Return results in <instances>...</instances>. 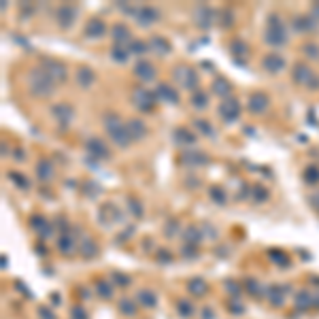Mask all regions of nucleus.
I'll use <instances>...</instances> for the list:
<instances>
[{
    "label": "nucleus",
    "instance_id": "22",
    "mask_svg": "<svg viewBox=\"0 0 319 319\" xmlns=\"http://www.w3.org/2000/svg\"><path fill=\"white\" fill-rule=\"evenodd\" d=\"M83 32H85L87 38H102L106 34V24L102 22L100 17H92L85 24V30H83Z\"/></svg>",
    "mask_w": 319,
    "mask_h": 319
},
{
    "label": "nucleus",
    "instance_id": "53",
    "mask_svg": "<svg viewBox=\"0 0 319 319\" xmlns=\"http://www.w3.org/2000/svg\"><path fill=\"white\" fill-rule=\"evenodd\" d=\"M309 15H311V17H313V19H315V22L319 24V2H315V4L311 6V13H309Z\"/></svg>",
    "mask_w": 319,
    "mask_h": 319
},
{
    "label": "nucleus",
    "instance_id": "38",
    "mask_svg": "<svg viewBox=\"0 0 319 319\" xmlns=\"http://www.w3.org/2000/svg\"><path fill=\"white\" fill-rule=\"evenodd\" d=\"M183 239H185V245H198V242H200V230H198L196 226H187L185 228V232H183Z\"/></svg>",
    "mask_w": 319,
    "mask_h": 319
},
{
    "label": "nucleus",
    "instance_id": "8",
    "mask_svg": "<svg viewBox=\"0 0 319 319\" xmlns=\"http://www.w3.org/2000/svg\"><path fill=\"white\" fill-rule=\"evenodd\" d=\"M77 17H79V9H77L75 4H60L55 9V24L60 26L62 30L73 28V24L77 22Z\"/></svg>",
    "mask_w": 319,
    "mask_h": 319
},
{
    "label": "nucleus",
    "instance_id": "21",
    "mask_svg": "<svg viewBox=\"0 0 319 319\" xmlns=\"http://www.w3.org/2000/svg\"><path fill=\"white\" fill-rule=\"evenodd\" d=\"M156 98L162 100L164 105H177L179 102V92L172 85H168V83H160V85L156 87Z\"/></svg>",
    "mask_w": 319,
    "mask_h": 319
},
{
    "label": "nucleus",
    "instance_id": "20",
    "mask_svg": "<svg viewBox=\"0 0 319 319\" xmlns=\"http://www.w3.org/2000/svg\"><path fill=\"white\" fill-rule=\"evenodd\" d=\"M262 68L270 75H277L285 68V57L281 53H268V55H264V60H262Z\"/></svg>",
    "mask_w": 319,
    "mask_h": 319
},
{
    "label": "nucleus",
    "instance_id": "12",
    "mask_svg": "<svg viewBox=\"0 0 319 319\" xmlns=\"http://www.w3.org/2000/svg\"><path fill=\"white\" fill-rule=\"evenodd\" d=\"M219 117L226 121V124H232L240 117V102L236 98H226L219 105Z\"/></svg>",
    "mask_w": 319,
    "mask_h": 319
},
{
    "label": "nucleus",
    "instance_id": "2",
    "mask_svg": "<svg viewBox=\"0 0 319 319\" xmlns=\"http://www.w3.org/2000/svg\"><path fill=\"white\" fill-rule=\"evenodd\" d=\"M28 92L34 98H49L55 92V83L51 81V77L45 73L43 68H32L28 73Z\"/></svg>",
    "mask_w": 319,
    "mask_h": 319
},
{
    "label": "nucleus",
    "instance_id": "44",
    "mask_svg": "<svg viewBox=\"0 0 319 319\" xmlns=\"http://www.w3.org/2000/svg\"><path fill=\"white\" fill-rule=\"evenodd\" d=\"M251 198L255 202H266L268 200V189L264 185H253L251 187Z\"/></svg>",
    "mask_w": 319,
    "mask_h": 319
},
{
    "label": "nucleus",
    "instance_id": "14",
    "mask_svg": "<svg viewBox=\"0 0 319 319\" xmlns=\"http://www.w3.org/2000/svg\"><path fill=\"white\" fill-rule=\"evenodd\" d=\"M268 105H270V100H268V96L264 92H253L247 98V111L253 115H262L268 108Z\"/></svg>",
    "mask_w": 319,
    "mask_h": 319
},
{
    "label": "nucleus",
    "instance_id": "33",
    "mask_svg": "<svg viewBox=\"0 0 319 319\" xmlns=\"http://www.w3.org/2000/svg\"><path fill=\"white\" fill-rule=\"evenodd\" d=\"M126 207H128V211L136 217V219H140V217L145 215V209H143V202L138 200L136 196H128L126 198Z\"/></svg>",
    "mask_w": 319,
    "mask_h": 319
},
{
    "label": "nucleus",
    "instance_id": "3",
    "mask_svg": "<svg viewBox=\"0 0 319 319\" xmlns=\"http://www.w3.org/2000/svg\"><path fill=\"white\" fill-rule=\"evenodd\" d=\"M264 41L270 45V47H283V45L287 43V30L283 26V19H281L277 13H270L268 19H266Z\"/></svg>",
    "mask_w": 319,
    "mask_h": 319
},
{
    "label": "nucleus",
    "instance_id": "5",
    "mask_svg": "<svg viewBox=\"0 0 319 319\" xmlns=\"http://www.w3.org/2000/svg\"><path fill=\"white\" fill-rule=\"evenodd\" d=\"M130 100H132V105L136 106L140 113H151L153 108H156V105H158L156 92H151V89H147L143 85H138V87L132 89Z\"/></svg>",
    "mask_w": 319,
    "mask_h": 319
},
{
    "label": "nucleus",
    "instance_id": "31",
    "mask_svg": "<svg viewBox=\"0 0 319 319\" xmlns=\"http://www.w3.org/2000/svg\"><path fill=\"white\" fill-rule=\"evenodd\" d=\"M194 128H196V134L200 132V134H204V136H209V138L217 136V130L213 128V124L207 121V119H194Z\"/></svg>",
    "mask_w": 319,
    "mask_h": 319
},
{
    "label": "nucleus",
    "instance_id": "58",
    "mask_svg": "<svg viewBox=\"0 0 319 319\" xmlns=\"http://www.w3.org/2000/svg\"><path fill=\"white\" fill-rule=\"evenodd\" d=\"M309 89H319V77L317 75L313 77V81L309 83Z\"/></svg>",
    "mask_w": 319,
    "mask_h": 319
},
{
    "label": "nucleus",
    "instance_id": "50",
    "mask_svg": "<svg viewBox=\"0 0 319 319\" xmlns=\"http://www.w3.org/2000/svg\"><path fill=\"white\" fill-rule=\"evenodd\" d=\"M13 160H15V162H24V160H26V149L15 147V149H13Z\"/></svg>",
    "mask_w": 319,
    "mask_h": 319
},
{
    "label": "nucleus",
    "instance_id": "37",
    "mask_svg": "<svg viewBox=\"0 0 319 319\" xmlns=\"http://www.w3.org/2000/svg\"><path fill=\"white\" fill-rule=\"evenodd\" d=\"M77 240L73 239V234H60V239H57V249H60L62 253H70L75 249Z\"/></svg>",
    "mask_w": 319,
    "mask_h": 319
},
{
    "label": "nucleus",
    "instance_id": "32",
    "mask_svg": "<svg viewBox=\"0 0 319 319\" xmlns=\"http://www.w3.org/2000/svg\"><path fill=\"white\" fill-rule=\"evenodd\" d=\"M130 49L126 47V45H113L111 47V60H115L117 64H124L128 62V57H130Z\"/></svg>",
    "mask_w": 319,
    "mask_h": 319
},
{
    "label": "nucleus",
    "instance_id": "41",
    "mask_svg": "<svg viewBox=\"0 0 319 319\" xmlns=\"http://www.w3.org/2000/svg\"><path fill=\"white\" fill-rule=\"evenodd\" d=\"M304 183H309V185H317L319 183V168L317 166H309V168H304Z\"/></svg>",
    "mask_w": 319,
    "mask_h": 319
},
{
    "label": "nucleus",
    "instance_id": "55",
    "mask_svg": "<svg viewBox=\"0 0 319 319\" xmlns=\"http://www.w3.org/2000/svg\"><path fill=\"white\" fill-rule=\"evenodd\" d=\"M121 311H124V313H130V315H132V313H134V306L124 300V302H121Z\"/></svg>",
    "mask_w": 319,
    "mask_h": 319
},
{
    "label": "nucleus",
    "instance_id": "45",
    "mask_svg": "<svg viewBox=\"0 0 319 319\" xmlns=\"http://www.w3.org/2000/svg\"><path fill=\"white\" fill-rule=\"evenodd\" d=\"M302 53L309 57V60H319V45H315V43H304L302 45Z\"/></svg>",
    "mask_w": 319,
    "mask_h": 319
},
{
    "label": "nucleus",
    "instance_id": "40",
    "mask_svg": "<svg viewBox=\"0 0 319 319\" xmlns=\"http://www.w3.org/2000/svg\"><path fill=\"white\" fill-rule=\"evenodd\" d=\"M128 49H130L132 55H138L140 57V55H145L147 51H149V45H147L145 41H138V38H134V41L128 45Z\"/></svg>",
    "mask_w": 319,
    "mask_h": 319
},
{
    "label": "nucleus",
    "instance_id": "6",
    "mask_svg": "<svg viewBox=\"0 0 319 319\" xmlns=\"http://www.w3.org/2000/svg\"><path fill=\"white\" fill-rule=\"evenodd\" d=\"M217 19H219V11L211 9L209 4H198L194 9V24L202 30H209Z\"/></svg>",
    "mask_w": 319,
    "mask_h": 319
},
{
    "label": "nucleus",
    "instance_id": "9",
    "mask_svg": "<svg viewBox=\"0 0 319 319\" xmlns=\"http://www.w3.org/2000/svg\"><path fill=\"white\" fill-rule=\"evenodd\" d=\"M51 115H53V119L57 121V126H60L62 130H66L75 119V108H73V105H68V102H57V105L51 106Z\"/></svg>",
    "mask_w": 319,
    "mask_h": 319
},
{
    "label": "nucleus",
    "instance_id": "7",
    "mask_svg": "<svg viewBox=\"0 0 319 319\" xmlns=\"http://www.w3.org/2000/svg\"><path fill=\"white\" fill-rule=\"evenodd\" d=\"M41 68L51 77V81H53L55 85H57V83H64V81H66V77H68L66 66H64L60 60H53V57H43Z\"/></svg>",
    "mask_w": 319,
    "mask_h": 319
},
{
    "label": "nucleus",
    "instance_id": "54",
    "mask_svg": "<svg viewBox=\"0 0 319 319\" xmlns=\"http://www.w3.org/2000/svg\"><path fill=\"white\" fill-rule=\"evenodd\" d=\"M179 306H181V309H179V311H181V315H183V317L191 315V306H189L187 302H181V304H179Z\"/></svg>",
    "mask_w": 319,
    "mask_h": 319
},
{
    "label": "nucleus",
    "instance_id": "29",
    "mask_svg": "<svg viewBox=\"0 0 319 319\" xmlns=\"http://www.w3.org/2000/svg\"><path fill=\"white\" fill-rule=\"evenodd\" d=\"M30 228L34 230V232H38L45 239V236H49L51 234V223L45 219L43 215H32L30 217Z\"/></svg>",
    "mask_w": 319,
    "mask_h": 319
},
{
    "label": "nucleus",
    "instance_id": "49",
    "mask_svg": "<svg viewBox=\"0 0 319 319\" xmlns=\"http://www.w3.org/2000/svg\"><path fill=\"white\" fill-rule=\"evenodd\" d=\"M179 230V221L177 219H170L166 223V236H175V232Z\"/></svg>",
    "mask_w": 319,
    "mask_h": 319
},
{
    "label": "nucleus",
    "instance_id": "17",
    "mask_svg": "<svg viewBox=\"0 0 319 319\" xmlns=\"http://www.w3.org/2000/svg\"><path fill=\"white\" fill-rule=\"evenodd\" d=\"M98 219H100V223L108 226V223L121 221V213L113 202H105V204H100V209H98Z\"/></svg>",
    "mask_w": 319,
    "mask_h": 319
},
{
    "label": "nucleus",
    "instance_id": "15",
    "mask_svg": "<svg viewBox=\"0 0 319 319\" xmlns=\"http://www.w3.org/2000/svg\"><path fill=\"white\" fill-rule=\"evenodd\" d=\"M147 45H149V53L158 55V57H164V55H168L172 51V45L168 43V38H164L160 34H153L149 41H147Z\"/></svg>",
    "mask_w": 319,
    "mask_h": 319
},
{
    "label": "nucleus",
    "instance_id": "34",
    "mask_svg": "<svg viewBox=\"0 0 319 319\" xmlns=\"http://www.w3.org/2000/svg\"><path fill=\"white\" fill-rule=\"evenodd\" d=\"M191 106L198 108V111H204V108L209 106V94H204L202 89H198V92L191 94Z\"/></svg>",
    "mask_w": 319,
    "mask_h": 319
},
{
    "label": "nucleus",
    "instance_id": "56",
    "mask_svg": "<svg viewBox=\"0 0 319 319\" xmlns=\"http://www.w3.org/2000/svg\"><path fill=\"white\" fill-rule=\"evenodd\" d=\"M158 260L160 262H170V253L168 251H160L158 253Z\"/></svg>",
    "mask_w": 319,
    "mask_h": 319
},
{
    "label": "nucleus",
    "instance_id": "11",
    "mask_svg": "<svg viewBox=\"0 0 319 319\" xmlns=\"http://www.w3.org/2000/svg\"><path fill=\"white\" fill-rule=\"evenodd\" d=\"M85 151H87V156L94 158V160H108L111 158V151H108L106 143L98 136H89L85 140Z\"/></svg>",
    "mask_w": 319,
    "mask_h": 319
},
{
    "label": "nucleus",
    "instance_id": "47",
    "mask_svg": "<svg viewBox=\"0 0 319 319\" xmlns=\"http://www.w3.org/2000/svg\"><path fill=\"white\" fill-rule=\"evenodd\" d=\"M138 298H140V302H143L145 306H153V304H156V296H153L151 292H140Z\"/></svg>",
    "mask_w": 319,
    "mask_h": 319
},
{
    "label": "nucleus",
    "instance_id": "57",
    "mask_svg": "<svg viewBox=\"0 0 319 319\" xmlns=\"http://www.w3.org/2000/svg\"><path fill=\"white\" fill-rule=\"evenodd\" d=\"M311 204H313V207H315V209L319 211V191H315V194L311 196Z\"/></svg>",
    "mask_w": 319,
    "mask_h": 319
},
{
    "label": "nucleus",
    "instance_id": "1",
    "mask_svg": "<svg viewBox=\"0 0 319 319\" xmlns=\"http://www.w3.org/2000/svg\"><path fill=\"white\" fill-rule=\"evenodd\" d=\"M102 124H105V130L108 136H111L113 145H117L119 149H126V147L132 143L130 134H128V128H126V121L121 119L117 113H105Z\"/></svg>",
    "mask_w": 319,
    "mask_h": 319
},
{
    "label": "nucleus",
    "instance_id": "52",
    "mask_svg": "<svg viewBox=\"0 0 319 319\" xmlns=\"http://www.w3.org/2000/svg\"><path fill=\"white\" fill-rule=\"evenodd\" d=\"M272 255V260L274 262H281V264H287V260H285V253H279V251H270Z\"/></svg>",
    "mask_w": 319,
    "mask_h": 319
},
{
    "label": "nucleus",
    "instance_id": "23",
    "mask_svg": "<svg viewBox=\"0 0 319 319\" xmlns=\"http://www.w3.org/2000/svg\"><path fill=\"white\" fill-rule=\"evenodd\" d=\"M53 175H55V166H53V162H51L49 158L38 160V162H36V177L41 179L43 183H47V181H51V179H53Z\"/></svg>",
    "mask_w": 319,
    "mask_h": 319
},
{
    "label": "nucleus",
    "instance_id": "13",
    "mask_svg": "<svg viewBox=\"0 0 319 319\" xmlns=\"http://www.w3.org/2000/svg\"><path fill=\"white\" fill-rule=\"evenodd\" d=\"M179 162L183 166H187V168H200V166H207L211 160L204 151H183L179 156Z\"/></svg>",
    "mask_w": 319,
    "mask_h": 319
},
{
    "label": "nucleus",
    "instance_id": "24",
    "mask_svg": "<svg viewBox=\"0 0 319 319\" xmlns=\"http://www.w3.org/2000/svg\"><path fill=\"white\" fill-rule=\"evenodd\" d=\"M75 81H77V85H79L81 89H89L94 85V81H96V75H94V70L89 66H79L77 68V75H75Z\"/></svg>",
    "mask_w": 319,
    "mask_h": 319
},
{
    "label": "nucleus",
    "instance_id": "25",
    "mask_svg": "<svg viewBox=\"0 0 319 319\" xmlns=\"http://www.w3.org/2000/svg\"><path fill=\"white\" fill-rule=\"evenodd\" d=\"M172 138H175L177 145H183V147H189V145H196L198 143V134L187 130V128H175V132H172Z\"/></svg>",
    "mask_w": 319,
    "mask_h": 319
},
{
    "label": "nucleus",
    "instance_id": "36",
    "mask_svg": "<svg viewBox=\"0 0 319 319\" xmlns=\"http://www.w3.org/2000/svg\"><path fill=\"white\" fill-rule=\"evenodd\" d=\"M79 251H81V255L83 258H94L96 253H98V247H96V242L92 240V239H83L81 242H79Z\"/></svg>",
    "mask_w": 319,
    "mask_h": 319
},
{
    "label": "nucleus",
    "instance_id": "42",
    "mask_svg": "<svg viewBox=\"0 0 319 319\" xmlns=\"http://www.w3.org/2000/svg\"><path fill=\"white\" fill-rule=\"evenodd\" d=\"M100 191H102V187L98 183H94V181H85V183H83V194H85L87 198H92V200L100 196Z\"/></svg>",
    "mask_w": 319,
    "mask_h": 319
},
{
    "label": "nucleus",
    "instance_id": "10",
    "mask_svg": "<svg viewBox=\"0 0 319 319\" xmlns=\"http://www.w3.org/2000/svg\"><path fill=\"white\" fill-rule=\"evenodd\" d=\"M136 24L140 26V28H149V26L153 24H158L160 19H162V13H160L156 6H151V4H143V6H138V11H136Z\"/></svg>",
    "mask_w": 319,
    "mask_h": 319
},
{
    "label": "nucleus",
    "instance_id": "19",
    "mask_svg": "<svg viewBox=\"0 0 319 319\" xmlns=\"http://www.w3.org/2000/svg\"><path fill=\"white\" fill-rule=\"evenodd\" d=\"M134 77L143 83H149V81L156 79V66L147 60H138L134 64Z\"/></svg>",
    "mask_w": 319,
    "mask_h": 319
},
{
    "label": "nucleus",
    "instance_id": "26",
    "mask_svg": "<svg viewBox=\"0 0 319 319\" xmlns=\"http://www.w3.org/2000/svg\"><path fill=\"white\" fill-rule=\"evenodd\" d=\"M211 89H213L215 96H219V98L226 100L230 94H232V83H230L226 77H215L213 83H211Z\"/></svg>",
    "mask_w": 319,
    "mask_h": 319
},
{
    "label": "nucleus",
    "instance_id": "35",
    "mask_svg": "<svg viewBox=\"0 0 319 319\" xmlns=\"http://www.w3.org/2000/svg\"><path fill=\"white\" fill-rule=\"evenodd\" d=\"M209 198L215 204L223 207V204H226V200H228V194H226V189H223V187H219V185H213V187H209Z\"/></svg>",
    "mask_w": 319,
    "mask_h": 319
},
{
    "label": "nucleus",
    "instance_id": "51",
    "mask_svg": "<svg viewBox=\"0 0 319 319\" xmlns=\"http://www.w3.org/2000/svg\"><path fill=\"white\" fill-rule=\"evenodd\" d=\"M32 11H34V9H32V4H22V6H19V13H22V17H30Z\"/></svg>",
    "mask_w": 319,
    "mask_h": 319
},
{
    "label": "nucleus",
    "instance_id": "18",
    "mask_svg": "<svg viewBox=\"0 0 319 319\" xmlns=\"http://www.w3.org/2000/svg\"><path fill=\"white\" fill-rule=\"evenodd\" d=\"M111 38H113V43H115V45H126V47L134 41L130 28H128L126 24H121V22L111 26Z\"/></svg>",
    "mask_w": 319,
    "mask_h": 319
},
{
    "label": "nucleus",
    "instance_id": "59",
    "mask_svg": "<svg viewBox=\"0 0 319 319\" xmlns=\"http://www.w3.org/2000/svg\"><path fill=\"white\" fill-rule=\"evenodd\" d=\"M2 158H9V147H6V140H2Z\"/></svg>",
    "mask_w": 319,
    "mask_h": 319
},
{
    "label": "nucleus",
    "instance_id": "28",
    "mask_svg": "<svg viewBox=\"0 0 319 319\" xmlns=\"http://www.w3.org/2000/svg\"><path fill=\"white\" fill-rule=\"evenodd\" d=\"M292 26H293V30H296V32H313V30H317V22L311 15H298V17H293Z\"/></svg>",
    "mask_w": 319,
    "mask_h": 319
},
{
    "label": "nucleus",
    "instance_id": "27",
    "mask_svg": "<svg viewBox=\"0 0 319 319\" xmlns=\"http://www.w3.org/2000/svg\"><path fill=\"white\" fill-rule=\"evenodd\" d=\"M128 134H130V138L132 140H143L147 136V126H145V121H140V119H128Z\"/></svg>",
    "mask_w": 319,
    "mask_h": 319
},
{
    "label": "nucleus",
    "instance_id": "43",
    "mask_svg": "<svg viewBox=\"0 0 319 319\" xmlns=\"http://www.w3.org/2000/svg\"><path fill=\"white\" fill-rule=\"evenodd\" d=\"M219 24H221V28H230V26L234 24V13H232V9L223 6V9L219 11Z\"/></svg>",
    "mask_w": 319,
    "mask_h": 319
},
{
    "label": "nucleus",
    "instance_id": "30",
    "mask_svg": "<svg viewBox=\"0 0 319 319\" xmlns=\"http://www.w3.org/2000/svg\"><path fill=\"white\" fill-rule=\"evenodd\" d=\"M228 49H230V53L236 57V62H242L240 57H247V53H249V47L242 38H232L228 45Z\"/></svg>",
    "mask_w": 319,
    "mask_h": 319
},
{
    "label": "nucleus",
    "instance_id": "48",
    "mask_svg": "<svg viewBox=\"0 0 319 319\" xmlns=\"http://www.w3.org/2000/svg\"><path fill=\"white\" fill-rule=\"evenodd\" d=\"M96 287H98V293H100V296L102 298H108V296H111V285H108V283H105V281H98V283H96Z\"/></svg>",
    "mask_w": 319,
    "mask_h": 319
},
{
    "label": "nucleus",
    "instance_id": "39",
    "mask_svg": "<svg viewBox=\"0 0 319 319\" xmlns=\"http://www.w3.org/2000/svg\"><path fill=\"white\" fill-rule=\"evenodd\" d=\"M9 181H13L17 185L19 189H30V181H28V177L22 175V172H17V170H9Z\"/></svg>",
    "mask_w": 319,
    "mask_h": 319
},
{
    "label": "nucleus",
    "instance_id": "60",
    "mask_svg": "<svg viewBox=\"0 0 319 319\" xmlns=\"http://www.w3.org/2000/svg\"><path fill=\"white\" fill-rule=\"evenodd\" d=\"M41 317H45V319H53V315H51L49 311H41Z\"/></svg>",
    "mask_w": 319,
    "mask_h": 319
},
{
    "label": "nucleus",
    "instance_id": "46",
    "mask_svg": "<svg viewBox=\"0 0 319 319\" xmlns=\"http://www.w3.org/2000/svg\"><path fill=\"white\" fill-rule=\"evenodd\" d=\"M189 292L196 293V296H202V293H207V283L202 279H194L189 283Z\"/></svg>",
    "mask_w": 319,
    "mask_h": 319
},
{
    "label": "nucleus",
    "instance_id": "16",
    "mask_svg": "<svg viewBox=\"0 0 319 319\" xmlns=\"http://www.w3.org/2000/svg\"><path fill=\"white\" fill-rule=\"evenodd\" d=\"M313 77H315V73L311 70V66H309V64H302V62H298L296 66H293V70H292L293 83L304 85V87H309V83L313 81Z\"/></svg>",
    "mask_w": 319,
    "mask_h": 319
},
{
    "label": "nucleus",
    "instance_id": "4",
    "mask_svg": "<svg viewBox=\"0 0 319 319\" xmlns=\"http://www.w3.org/2000/svg\"><path fill=\"white\" fill-rule=\"evenodd\" d=\"M172 81H175L181 89H187L191 94L198 92V75L191 66H185V64L175 66L172 68Z\"/></svg>",
    "mask_w": 319,
    "mask_h": 319
}]
</instances>
